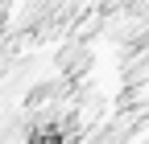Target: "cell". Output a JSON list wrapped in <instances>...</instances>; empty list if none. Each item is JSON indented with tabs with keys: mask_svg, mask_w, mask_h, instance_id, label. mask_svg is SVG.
<instances>
[{
	"mask_svg": "<svg viewBox=\"0 0 149 144\" xmlns=\"http://www.w3.org/2000/svg\"><path fill=\"white\" fill-rule=\"evenodd\" d=\"M91 62H95L91 58V41H79V37L66 33L62 45H58V62H54L58 66V78L62 82H83L91 74Z\"/></svg>",
	"mask_w": 149,
	"mask_h": 144,
	"instance_id": "cell-1",
	"label": "cell"
},
{
	"mask_svg": "<svg viewBox=\"0 0 149 144\" xmlns=\"http://www.w3.org/2000/svg\"><path fill=\"white\" fill-rule=\"evenodd\" d=\"M145 144H149V140H145Z\"/></svg>",
	"mask_w": 149,
	"mask_h": 144,
	"instance_id": "cell-2",
	"label": "cell"
}]
</instances>
